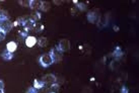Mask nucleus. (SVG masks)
Segmentation results:
<instances>
[{"label":"nucleus","mask_w":139,"mask_h":93,"mask_svg":"<svg viewBox=\"0 0 139 93\" xmlns=\"http://www.w3.org/2000/svg\"><path fill=\"white\" fill-rule=\"evenodd\" d=\"M40 63H41V65H42L44 68H47V67L51 66L54 62H53V59H52L50 54H44V55H42L41 58H40Z\"/></svg>","instance_id":"nucleus-1"},{"label":"nucleus","mask_w":139,"mask_h":93,"mask_svg":"<svg viewBox=\"0 0 139 93\" xmlns=\"http://www.w3.org/2000/svg\"><path fill=\"white\" fill-rule=\"evenodd\" d=\"M100 18L101 17H100V13H99L98 9H93V10L87 12V19L91 23H98Z\"/></svg>","instance_id":"nucleus-2"},{"label":"nucleus","mask_w":139,"mask_h":93,"mask_svg":"<svg viewBox=\"0 0 139 93\" xmlns=\"http://www.w3.org/2000/svg\"><path fill=\"white\" fill-rule=\"evenodd\" d=\"M12 27H13V24L9 19H5V20L0 21V30L4 32L5 34L9 33Z\"/></svg>","instance_id":"nucleus-3"},{"label":"nucleus","mask_w":139,"mask_h":93,"mask_svg":"<svg viewBox=\"0 0 139 93\" xmlns=\"http://www.w3.org/2000/svg\"><path fill=\"white\" fill-rule=\"evenodd\" d=\"M51 57L53 59V62L54 63H59L62 61V55H61V52L59 51L57 48H54L51 50V53H50Z\"/></svg>","instance_id":"nucleus-4"},{"label":"nucleus","mask_w":139,"mask_h":93,"mask_svg":"<svg viewBox=\"0 0 139 93\" xmlns=\"http://www.w3.org/2000/svg\"><path fill=\"white\" fill-rule=\"evenodd\" d=\"M58 50L60 52H68L70 50V42L66 38H63L59 42Z\"/></svg>","instance_id":"nucleus-5"},{"label":"nucleus","mask_w":139,"mask_h":93,"mask_svg":"<svg viewBox=\"0 0 139 93\" xmlns=\"http://www.w3.org/2000/svg\"><path fill=\"white\" fill-rule=\"evenodd\" d=\"M42 81L45 84H54L57 81V77L54 74H47L42 78Z\"/></svg>","instance_id":"nucleus-6"},{"label":"nucleus","mask_w":139,"mask_h":93,"mask_svg":"<svg viewBox=\"0 0 139 93\" xmlns=\"http://www.w3.org/2000/svg\"><path fill=\"white\" fill-rule=\"evenodd\" d=\"M24 43H25L26 47H29V48H33V47H34L36 44H37V38H36L35 36H32V35H27V36L25 37V41H24Z\"/></svg>","instance_id":"nucleus-7"},{"label":"nucleus","mask_w":139,"mask_h":93,"mask_svg":"<svg viewBox=\"0 0 139 93\" xmlns=\"http://www.w3.org/2000/svg\"><path fill=\"white\" fill-rule=\"evenodd\" d=\"M42 3L43 1H39V0H32L31 1V4H30V7L32 9H35V10H41V6H42Z\"/></svg>","instance_id":"nucleus-8"},{"label":"nucleus","mask_w":139,"mask_h":93,"mask_svg":"<svg viewBox=\"0 0 139 93\" xmlns=\"http://www.w3.org/2000/svg\"><path fill=\"white\" fill-rule=\"evenodd\" d=\"M17 49V44L15 42H9L6 44V51H8L9 53H14Z\"/></svg>","instance_id":"nucleus-9"},{"label":"nucleus","mask_w":139,"mask_h":93,"mask_svg":"<svg viewBox=\"0 0 139 93\" xmlns=\"http://www.w3.org/2000/svg\"><path fill=\"white\" fill-rule=\"evenodd\" d=\"M108 16H109V14L105 15L104 17H102V18H100L99 22L96 23V24H98V26H99L100 28H103V27H105V26L108 24Z\"/></svg>","instance_id":"nucleus-10"},{"label":"nucleus","mask_w":139,"mask_h":93,"mask_svg":"<svg viewBox=\"0 0 139 93\" xmlns=\"http://www.w3.org/2000/svg\"><path fill=\"white\" fill-rule=\"evenodd\" d=\"M44 86H45V83L43 81H39L38 79H35V81H34V85H33V87L35 88V89H42V88H44Z\"/></svg>","instance_id":"nucleus-11"},{"label":"nucleus","mask_w":139,"mask_h":93,"mask_svg":"<svg viewBox=\"0 0 139 93\" xmlns=\"http://www.w3.org/2000/svg\"><path fill=\"white\" fill-rule=\"evenodd\" d=\"M13 58V54L12 53H9L8 51H4L2 53V59L5 60V61H10L11 59Z\"/></svg>","instance_id":"nucleus-12"},{"label":"nucleus","mask_w":139,"mask_h":93,"mask_svg":"<svg viewBox=\"0 0 139 93\" xmlns=\"http://www.w3.org/2000/svg\"><path fill=\"white\" fill-rule=\"evenodd\" d=\"M51 5H50V2H47V1H43L42 3V6H41V11H44L46 12L50 9Z\"/></svg>","instance_id":"nucleus-13"},{"label":"nucleus","mask_w":139,"mask_h":93,"mask_svg":"<svg viewBox=\"0 0 139 93\" xmlns=\"http://www.w3.org/2000/svg\"><path fill=\"white\" fill-rule=\"evenodd\" d=\"M119 66H120V62H119V60H118V59L113 60V61L111 62V64H110V67H111V69L112 70H116Z\"/></svg>","instance_id":"nucleus-14"},{"label":"nucleus","mask_w":139,"mask_h":93,"mask_svg":"<svg viewBox=\"0 0 139 93\" xmlns=\"http://www.w3.org/2000/svg\"><path fill=\"white\" fill-rule=\"evenodd\" d=\"M47 45H48V40H47V37L42 36V37L39 40V46L44 48V47H46Z\"/></svg>","instance_id":"nucleus-15"},{"label":"nucleus","mask_w":139,"mask_h":93,"mask_svg":"<svg viewBox=\"0 0 139 93\" xmlns=\"http://www.w3.org/2000/svg\"><path fill=\"white\" fill-rule=\"evenodd\" d=\"M122 55H123V53H122L121 49H120L119 47H117L116 50H115V51H114V53H113V56H114V57H116V58L118 59V58H120Z\"/></svg>","instance_id":"nucleus-16"},{"label":"nucleus","mask_w":139,"mask_h":93,"mask_svg":"<svg viewBox=\"0 0 139 93\" xmlns=\"http://www.w3.org/2000/svg\"><path fill=\"white\" fill-rule=\"evenodd\" d=\"M25 20H26V17H24V16H22V17H18L17 18V20H16V22L18 25H24V23H25Z\"/></svg>","instance_id":"nucleus-17"},{"label":"nucleus","mask_w":139,"mask_h":93,"mask_svg":"<svg viewBox=\"0 0 139 93\" xmlns=\"http://www.w3.org/2000/svg\"><path fill=\"white\" fill-rule=\"evenodd\" d=\"M76 6L80 11H85L86 10V4H84V3H77Z\"/></svg>","instance_id":"nucleus-18"},{"label":"nucleus","mask_w":139,"mask_h":93,"mask_svg":"<svg viewBox=\"0 0 139 93\" xmlns=\"http://www.w3.org/2000/svg\"><path fill=\"white\" fill-rule=\"evenodd\" d=\"M18 3L22 5V6H24V7H30V4H31V1L30 0H25V1H23V0H19Z\"/></svg>","instance_id":"nucleus-19"},{"label":"nucleus","mask_w":139,"mask_h":93,"mask_svg":"<svg viewBox=\"0 0 139 93\" xmlns=\"http://www.w3.org/2000/svg\"><path fill=\"white\" fill-rule=\"evenodd\" d=\"M58 89H59V84L54 83V84L51 85V90H52V92H56Z\"/></svg>","instance_id":"nucleus-20"},{"label":"nucleus","mask_w":139,"mask_h":93,"mask_svg":"<svg viewBox=\"0 0 139 93\" xmlns=\"http://www.w3.org/2000/svg\"><path fill=\"white\" fill-rule=\"evenodd\" d=\"M34 28H35V30L37 32V33H39V32L43 30V28H44V25H41V24H36Z\"/></svg>","instance_id":"nucleus-21"},{"label":"nucleus","mask_w":139,"mask_h":93,"mask_svg":"<svg viewBox=\"0 0 139 93\" xmlns=\"http://www.w3.org/2000/svg\"><path fill=\"white\" fill-rule=\"evenodd\" d=\"M82 93H93V90H92V88H89L87 86V87H84L82 89Z\"/></svg>","instance_id":"nucleus-22"},{"label":"nucleus","mask_w":139,"mask_h":93,"mask_svg":"<svg viewBox=\"0 0 139 93\" xmlns=\"http://www.w3.org/2000/svg\"><path fill=\"white\" fill-rule=\"evenodd\" d=\"M5 35H6V34H5L4 32L0 30V42H2V41L5 38Z\"/></svg>","instance_id":"nucleus-23"},{"label":"nucleus","mask_w":139,"mask_h":93,"mask_svg":"<svg viewBox=\"0 0 139 93\" xmlns=\"http://www.w3.org/2000/svg\"><path fill=\"white\" fill-rule=\"evenodd\" d=\"M26 93H38V91H37V89H35L34 87H30L27 89V92Z\"/></svg>","instance_id":"nucleus-24"},{"label":"nucleus","mask_w":139,"mask_h":93,"mask_svg":"<svg viewBox=\"0 0 139 93\" xmlns=\"http://www.w3.org/2000/svg\"><path fill=\"white\" fill-rule=\"evenodd\" d=\"M121 93H129V89H128L126 86H122V88H121Z\"/></svg>","instance_id":"nucleus-25"},{"label":"nucleus","mask_w":139,"mask_h":93,"mask_svg":"<svg viewBox=\"0 0 139 93\" xmlns=\"http://www.w3.org/2000/svg\"><path fill=\"white\" fill-rule=\"evenodd\" d=\"M4 88V83L2 80H0V89H3Z\"/></svg>","instance_id":"nucleus-26"},{"label":"nucleus","mask_w":139,"mask_h":93,"mask_svg":"<svg viewBox=\"0 0 139 93\" xmlns=\"http://www.w3.org/2000/svg\"><path fill=\"white\" fill-rule=\"evenodd\" d=\"M53 2H54L56 5H61V3H62L61 1H56V0H55V1H53Z\"/></svg>","instance_id":"nucleus-27"},{"label":"nucleus","mask_w":139,"mask_h":93,"mask_svg":"<svg viewBox=\"0 0 139 93\" xmlns=\"http://www.w3.org/2000/svg\"><path fill=\"white\" fill-rule=\"evenodd\" d=\"M114 30H115V32H119V26L114 25Z\"/></svg>","instance_id":"nucleus-28"},{"label":"nucleus","mask_w":139,"mask_h":93,"mask_svg":"<svg viewBox=\"0 0 139 93\" xmlns=\"http://www.w3.org/2000/svg\"><path fill=\"white\" fill-rule=\"evenodd\" d=\"M0 93H4L3 92V89H0Z\"/></svg>","instance_id":"nucleus-29"},{"label":"nucleus","mask_w":139,"mask_h":93,"mask_svg":"<svg viewBox=\"0 0 139 93\" xmlns=\"http://www.w3.org/2000/svg\"><path fill=\"white\" fill-rule=\"evenodd\" d=\"M50 93H56V92H52V91H51V92H50Z\"/></svg>","instance_id":"nucleus-30"}]
</instances>
